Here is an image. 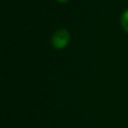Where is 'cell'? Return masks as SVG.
<instances>
[{
  "instance_id": "obj_2",
  "label": "cell",
  "mask_w": 128,
  "mask_h": 128,
  "mask_svg": "<svg viewBox=\"0 0 128 128\" xmlns=\"http://www.w3.org/2000/svg\"><path fill=\"white\" fill-rule=\"evenodd\" d=\"M121 24H122V27L123 29L128 32V10H126L122 16H121Z\"/></svg>"
},
{
  "instance_id": "obj_1",
  "label": "cell",
  "mask_w": 128,
  "mask_h": 128,
  "mask_svg": "<svg viewBox=\"0 0 128 128\" xmlns=\"http://www.w3.org/2000/svg\"><path fill=\"white\" fill-rule=\"evenodd\" d=\"M70 41V34L66 29H58L56 30L52 37H51V43L54 48L56 49H62L68 45Z\"/></svg>"
},
{
  "instance_id": "obj_3",
  "label": "cell",
  "mask_w": 128,
  "mask_h": 128,
  "mask_svg": "<svg viewBox=\"0 0 128 128\" xmlns=\"http://www.w3.org/2000/svg\"><path fill=\"white\" fill-rule=\"evenodd\" d=\"M57 1H59V2H62V3H65V2H68L69 0H57Z\"/></svg>"
}]
</instances>
